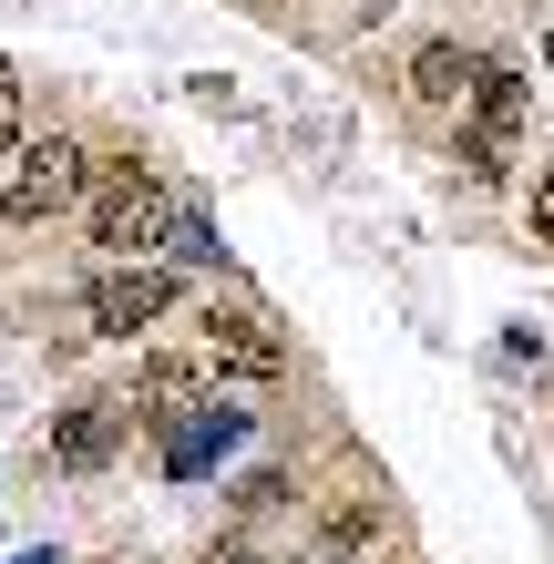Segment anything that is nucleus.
<instances>
[{
	"label": "nucleus",
	"mask_w": 554,
	"mask_h": 564,
	"mask_svg": "<svg viewBox=\"0 0 554 564\" xmlns=\"http://www.w3.org/2000/svg\"><path fill=\"white\" fill-rule=\"evenodd\" d=\"M544 73H554V42H544Z\"/></svg>",
	"instance_id": "nucleus-15"
},
{
	"label": "nucleus",
	"mask_w": 554,
	"mask_h": 564,
	"mask_svg": "<svg viewBox=\"0 0 554 564\" xmlns=\"http://www.w3.org/2000/svg\"><path fill=\"white\" fill-rule=\"evenodd\" d=\"M472 83H482V62H472L463 42H421V52H411V104H421V113L472 104Z\"/></svg>",
	"instance_id": "nucleus-7"
},
{
	"label": "nucleus",
	"mask_w": 554,
	"mask_h": 564,
	"mask_svg": "<svg viewBox=\"0 0 554 564\" xmlns=\"http://www.w3.org/2000/svg\"><path fill=\"white\" fill-rule=\"evenodd\" d=\"M21 564H52V554H21Z\"/></svg>",
	"instance_id": "nucleus-14"
},
{
	"label": "nucleus",
	"mask_w": 554,
	"mask_h": 564,
	"mask_svg": "<svg viewBox=\"0 0 554 564\" xmlns=\"http://www.w3.org/2000/svg\"><path fill=\"white\" fill-rule=\"evenodd\" d=\"M175 237V195L144 175V164H113L104 185H93V247L134 257V247H165Z\"/></svg>",
	"instance_id": "nucleus-2"
},
{
	"label": "nucleus",
	"mask_w": 554,
	"mask_h": 564,
	"mask_svg": "<svg viewBox=\"0 0 554 564\" xmlns=\"http://www.w3.org/2000/svg\"><path fill=\"white\" fill-rule=\"evenodd\" d=\"M93 328H104V339H134V328H154L175 308V268H134V257H123V268H104L93 278Z\"/></svg>",
	"instance_id": "nucleus-4"
},
{
	"label": "nucleus",
	"mask_w": 554,
	"mask_h": 564,
	"mask_svg": "<svg viewBox=\"0 0 554 564\" xmlns=\"http://www.w3.org/2000/svg\"><path fill=\"white\" fill-rule=\"evenodd\" d=\"M134 421H154V431H175L185 411H206V401H195V370H185V359H144V380H134Z\"/></svg>",
	"instance_id": "nucleus-8"
},
{
	"label": "nucleus",
	"mask_w": 554,
	"mask_h": 564,
	"mask_svg": "<svg viewBox=\"0 0 554 564\" xmlns=\"http://www.w3.org/2000/svg\"><path fill=\"white\" fill-rule=\"evenodd\" d=\"M226 442H237V411H185V421L165 431V462H175V473H206Z\"/></svg>",
	"instance_id": "nucleus-9"
},
{
	"label": "nucleus",
	"mask_w": 554,
	"mask_h": 564,
	"mask_svg": "<svg viewBox=\"0 0 554 564\" xmlns=\"http://www.w3.org/2000/svg\"><path fill=\"white\" fill-rule=\"evenodd\" d=\"M534 237H544V247H554V175H544V185H534Z\"/></svg>",
	"instance_id": "nucleus-12"
},
{
	"label": "nucleus",
	"mask_w": 554,
	"mask_h": 564,
	"mask_svg": "<svg viewBox=\"0 0 554 564\" xmlns=\"http://www.w3.org/2000/svg\"><path fill=\"white\" fill-rule=\"evenodd\" d=\"M513 134H524V73H513V62H482V83L463 104V175L503 185L513 175Z\"/></svg>",
	"instance_id": "nucleus-1"
},
{
	"label": "nucleus",
	"mask_w": 554,
	"mask_h": 564,
	"mask_svg": "<svg viewBox=\"0 0 554 564\" xmlns=\"http://www.w3.org/2000/svg\"><path fill=\"white\" fill-rule=\"evenodd\" d=\"M113 452H123V401H73L52 421V462L62 473H104Z\"/></svg>",
	"instance_id": "nucleus-5"
},
{
	"label": "nucleus",
	"mask_w": 554,
	"mask_h": 564,
	"mask_svg": "<svg viewBox=\"0 0 554 564\" xmlns=\"http://www.w3.org/2000/svg\"><path fill=\"white\" fill-rule=\"evenodd\" d=\"M165 247L185 257V268H216V257H226V247H216V226H206V216H175V237H165Z\"/></svg>",
	"instance_id": "nucleus-10"
},
{
	"label": "nucleus",
	"mask_w": 554,
	"mask_h": 564,
	"mask_svg": "<svg viewBox=\"0 0 554 564\" xmlns=\"http://www.w3.org/2000/svg\"><path fill=\"white\" fill-rule=\"evenodd\" d=\"M0 144H21V73L0 62Z\"/></svg>",
	"instance_id": "nucleus-11"
},
{
	"label": "nucleus",
	"mask_w": 554,
	"mask_h": 564,
	"mask_svg": "<svg viewBox=\"0 0 554 564\" xmlns=\"http://www.w3.org/2000/svg\"><path fill=\"white\" fill-rule=\"evenodd\" d=\"M195 328H206V349L226 359V370H247V380H278L287 370V349L268 339V318H257V308H206Z\"/></svg>",
	"instance_id": "nucleus-6"
},
{
	"label": "nucleus",
	"mask_w": 554,
	"mask_h": 564,
	"mask_svg": "<svg viewBox=\"0 0 554 564\" xmlns=\"http://www.w3.org/2000/svg\"><path fill=\"white\" fill-rule=\"evenodd\" d=\"M216 564H287V554H257V544H216Z\"/></svg>",
	"instance_id": "nucleus-13"
},
{
	"label": "nucleus",
	"mask_w": 554,
	"mask_h": 564,
	"mask_svg": "<svg viewBox=\"0 0 554 564\" xmlns=\"http://www.w3.org/2000/svg\"><path fill=\"white\" fill-rule=\"evenodd\" d=\"M83 185H93V154L52 134V144H31V154H21L11 195H0V216H11V226H42V216H62V206H73Z\"/></svg>",
	"instance_id": "nucleus-3"
}]
</instances>
